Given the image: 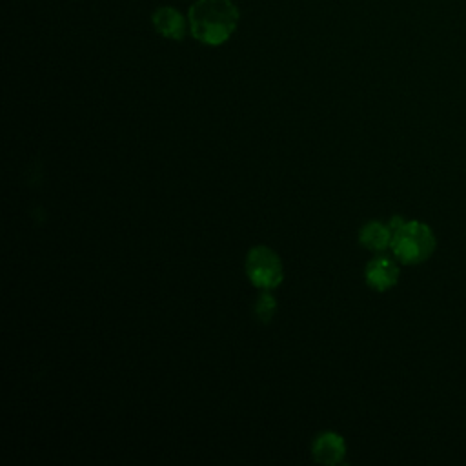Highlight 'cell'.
Returning <instances> with one entry per match:
<instances>
[{
  "label": "cell",
  "mask_w": 466,
  "mask_h": 466,
  "mask_svg": "<svg viewBox=\"0 0 466 466\" xmlns=\"http://www.w3.org/2000/svg\"><path fill=\"white\" fill-rule=\"evenodd\" d=\"M246 275L258 289H273L282 282L280 257L268 246H255L246 257Z\"/></svg>",
  "instance_id": "3957f363"
},
{
  "label": "cell",
  "mask_w": 466,
  "mask_h": 466,
  "mask_svg": "<svg viewBox=\"0 0 466 466\" xmlns=\"http://www.w3.org/2000/svg\"><path fill=\"white\" fill-rule=\"evenodd\" d=\"M311 455L315 462L320 464H340L346 457V442L344 439L335 431H324L315 437L311 444Z\"/></svg>",
  "instance_id": "8992f818"
},
{
  "label": "cell",
  "mask_w": 466,
  "mask_h": 466,
  "mask_svg": "<svg viewBox=\"0 0 466 466\" xmlns=\"http://www.w3.org/2000/svg\"><path fill=\"white\" fill-rule=\"evenodd\" d=\"M240 11L233 0H195L187 11L189 33L206 46H222L237 31Z\"/></svg>",
  "instance_id": "6da1fadb"
},
{
  "label": "cell",
  "mask_w": 466,
  "mask_h": 466,
  "mask_svg": "<svg viewBox=\"0 0 466 466\" xmlns=\"http://www.w3.org/2000/svg\"><path fill=\"white\" fill-rule=\"evenodd\" d=\"M253 313H255V319L262 324H268L271 322V319L275 317L277 313V300L275 297L269 293V289H262L260 295L257 297L255 300V306H253Z\"/></svg>",
  "instance_id": "ba28073f"
},
{
  "label": "cell",
  "mask_w": 466,
  "mask_h": 466,
  "mask_svg": "<svg viewBox=\"0 0 466 466\" xmlns=\"http://www.w3.org/2000/svg\"><path fill=\"white\" fill-rule=\"evenodd\" d=\"M151 24L160 36L169 40H182L189 27L187 18H184V15L171 5L157 7L151 15Z\"/></svg>",
  "instance_id": "277c9868"
},
{
  "label": "cell",
  "mask_w": 466,
  "mask_h": 466,
  "mask_svg": "<svg viewBox=\"0 0 466 466\" xmlns=\"http://www.w3.org/2000/svg\"><path fill=\"white\" fill-rule=\"evenodd\" d=\"M435 244V235L430 226L419 220H406L402 226L393 229L390 248L399 262L420 264L431 257Z\"/></svg>",
  "instance_id": "7a4b0ae2"
},
{
  "label": "cell",
  "mask_w": 466,
  "mask_h": 466,
  "mask_svg": "<svg viewBox=\"0 0 466 466\" xmlns=\"http://www.w3.org/2000/svg\"><path fill=\"white\" fill-rule=\"evenodd\" d=\"M391 237H393V231H391L390 224H382L377 220L368 222L359 231L360 246H364L366 249L375 251V253H382L384 249H388L391 246Z\"/></svg>",
  "instance_id": "52a82bcc"
},
{
  "label": "cell",
  "mask_w": 466,
  "mask_h": 466,
  "mask_svg": "<svg viewBox=\"0 0 466 466\" xmlns=\"http://www.w3.org/2000/svg\"><path fill=\"white\" fill-rule=\"evenodd\" d=\"M366 284L375 289V291H386L393 288L399 280V266L393 258L390 257H375L373 260L368 262L366 271H364Z\"/></svg>",
  "instance_id": "5b68a950"
}]
</instances>
